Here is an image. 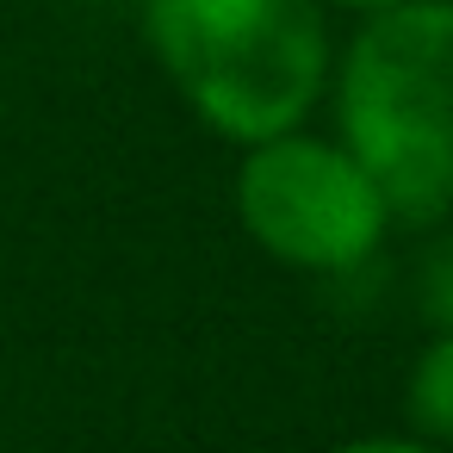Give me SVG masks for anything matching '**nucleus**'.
I'll return each instance as SVG.
<instances>
[{"mask_svg": "<svg viewBox=\"0 0 453 453\" xmlns=\"http://www.w3.org/2000/svg\"><path fill=\"white\" fill-rule=\"evenodd\" d=\"M335 125L391 224L453 211V0H403L354 32L335 63Z\"/></svg>", "mask_w": 453, "mask_h": 453, "instance_id": "nucleus-1", "label": "nucleus"}, {"mask_svg": "<svg viewBox=\"0 0 453 453\" xmlns=\"http://www.w3.org/2000/svg\"><path fill=\"white\" fill-rule=\"evenodd\" d=\"M143 38L199 125L255 150L329 88L323 0H143Z\"/></svg>", "mask_w": 453, "mask_h": 453, "instance_id": "nucleus-2", "label": "nucleus"}, {"mask_svg": "<svg viewBox=\"0 0 453 453\" xmlns=\"http://www.w3.org/2000/svg\"><path fill=\"white\" fill-rule=\"evenodd\" d=\"M236 218L261 242V255L298 273H354L379 255L391 230V211L366 168L342 143L311 131H286L242 150Z\"/></svg>", "mask_w": 453, "mask_h": 453, "instance_id": "nucleus-3", "label": "nucleus"}, {"mask_svg": "<svg viewBox=\"0 0 453 453\" xmlns=\"http://www.w3.org/2000/svg\"><path fill=\"white\" fill-rule=\"evenodd\" d=\"M403 416L416 441L453 447V329H434V342L416 354L410 385H403Z\"/></svg>", "mask_w": 453, "mask_h": 453, "instance_id": "nucleus-4", "label": "nucleus"}, {"mask_svg": "<svg viewBox=\"0 0 453 453\" xmlns=\"http://www.w3.org/2000/svg\"><path fill=\"white\" fill-rule=\"evenodd\" d=\"M416 292H422V317L434 329H453V236L428 242V255L416 267Z\"/></svg>", "mask_w": 453, "mask_h": 453, "instance_id": "nucleus-5", "label": "nucleus"}, {"mask_svg": "<svg viewBox=\"0 0 453 453\" xmlns=\"http://www.w3.org/2000/svg\"><path fill=\"white\" fill-rule=\"evenodd\" d=\"M335 453H441V447L410 441V434H366V441H342Z\"/></svg>", "mask_w": 453, "mask_h": 453, "instance_id": "nucleus-6", "label": "nucleus"}, {"mask_svg": "<svg viewBox=\"0 0 453 453\" xmlns=\"http://www.w3.org/2000/svg\"><path fill=\"white\" fill-rule=\"evenodd\" d=\"M329 7H348V13H391V7H403V0H329Z\"/></svg>", "mask_w": 453, "mask_h": 453, "instance_id": "nucleus-7", "label": "nucleus"}]
</instances>
